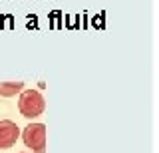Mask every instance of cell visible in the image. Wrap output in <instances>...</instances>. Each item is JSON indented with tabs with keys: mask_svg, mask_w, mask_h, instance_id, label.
<instances>
[{
	"mask_svg": "<svg viewBox=\"0 0 159 153\" xmlns=\"http://www.w3.org/2000/svg\"><path fill=\"white\" fill-rule=\"evenodd\" d=\"M44 107H46L44 97L36 90H26L18 100V110L24 117H36L44 111Z\"/></svg>",
	"mask_w": 159,
	"mask_h": 153,
	"instance_id": "1",
	"label": "cell"
},
{
	"mask_svg": "<svg viewBox=\"0 0 159 153\" xmlns=\"http://www.w3.org/2000/svg\"><path fill=\"white\" fill-rule=\"evenodd\" d=\"M24 145L34 153H46V125L44 123H30L22 133Z\"/></svg>",
	"mask_w": 159,
	"mask_h": 153,
	"instance_id": "2",
	"label": "cell"
},
{
	"mask_svg": "<svg viewBox=\"0 0 159 153\" xmlns=\"http://www.w3.org/2000/svg\"><path fill=\"white\" fill-rule=\"evenodd\" d=\"M18 135H20V129L14 121H8V119L0 121V147H2V149L12 147L14 143H16Z\"/></svg>",
	"mask_w": 159,
	"mask_h": 153,
	"instance_id": "3",
	"label": "cell"
},
{
	"mask_svg": "<svg viewBox=\"0 0 159 153\" xmlns=\"http://www.w3.org/2000/svg\"><path fill=\"white\" fill-rule=\"evenodd\" d=\"M22 88H24L22 82H0V96L10 97L14 93H18Z\"/></svg>",
	"mask_w": 159,
	"mask_h": 153,
	"instance_id": "4",
	"label": "cell"
}]
</instances>
